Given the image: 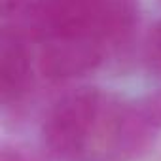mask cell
I'll return each instance as SVG.
<instances>
[{
  "label": "cell",
  "instance_id": "cell-1",
  "mask_svg": "<svg viewBox=\"0 0 161 161\" xmlns=\"http://www.w3.org/2000/svg\"><path fill=\"white\" fill-rule=\"evenodd\" d=\"M2 161H29V159H25V157H19V155H6Z\"/></svg>",
  "mask_w": 161,
  "mask_h": 161
}]
</instances>
